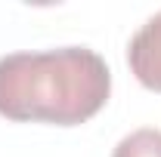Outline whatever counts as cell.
<instances>
[{"label":"cell","instance_id":"6da1fadb","mask_svg":"<svg viewBox=\"0 0 161 157\" xmlns=\"http://www.w3.org/2000/svg\"><path fill=\"white\" fill-rule=\"evenodd\" d=\"M112 96V71L90 46L9 53L0 59V117L16 123L78 126Z\"/></svg>","mask_w":161,"mask_h":157},{"label":"cell","instance_id":"7a4b0ae2","mask_svg":"<svg viewBox=\"0 0 161 157\" xmlns=\"http://www.w3.org/2000/svg\"><path fill=\"white\" fill-rule=\"evenodd\" d=\"M127 65L146 89L161 93V9L130 37Z\"/></svg>","mask_w":161,"mask_h":157},{"label":"cell","instance_id":"3957f363","mask_svg":"<svg viewBox=\"0 0 161 157\" xmlns=\"http://www.w3.org/2000/svg\"><path fill=\"white\" fill-rule=\"evenodd\" d=\"M112 157H161V129L142 126L115 145Z\"/></svg>","mask_w":161,"mask_h":157}]
</instances>
